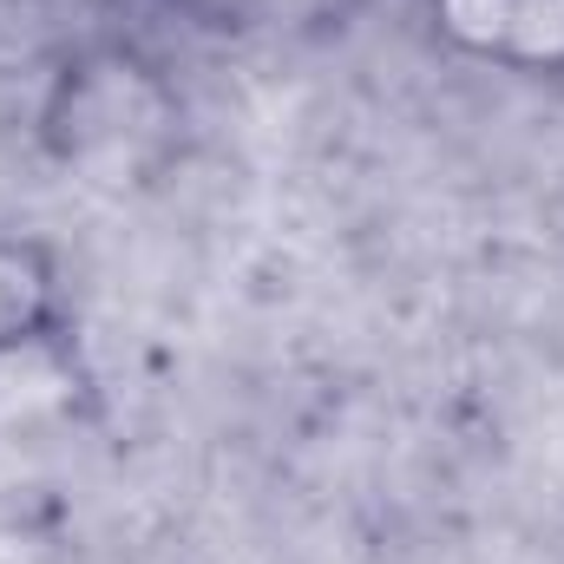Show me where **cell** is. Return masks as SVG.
I'll use <instances>...</instances> for the list:
<instances>
[{
	"instance_id": "cell-1",
	"label": "cell",
	"mask_w": 564,
	"mask_h": 564,
	"mask_svg": "<svg viewBox=\"0 0 564 564\" xmlns=\"http://www.w3.org/2000/svg\"><path fill=\"white\" fill-rule=\"evenodd\" d=\"M184 93L177 79L132 40H86L73 46L40 99V151L93 184V191H139L171 171L184 151Z\"/></svg>"
},
{
	"instance_id": "cell-2",
	"label": "cell",
	"mask_w": 564,
	"mask_h": 564,
	"mask_svg": "<svg viewBox=\"0 0 564 564\" xmlns=\"http://www.w3.org/2000/svg\"><path fill=\"white\" fill-rule=\"evenodd\" d=\"M426 26L453 59L564 79V0H426Z\"/></svg>"
},
{
	"instance_id": "cell-3",
	"label": "cell",
	"mask_w": 564,
	"mask_h": 564,
	"mask_svg": "<svg viewBox=\"0 0 564 564\" xmlns=\"http://www.w3.org/2000/svg\"><path fill=\"white\" fill-rule=\"evenodd\" d=\"M73 335V270L40 230L0 224V361L59 355Z\"/></svg>"
},
{
	"instance_id": "cell-4",
	"label": "cell",
	"mask_w": 564,
	"mask_h": 564,
	"mask_svg": "<svg viewBox=\"0 0 564 564\" xmlns=\"http://www.w3.org/2000/svg\"><path fill=\"white\" fill-rule=\"evenodd\" d=\"M0 564H73L66 519L53 506H0Z\"/></svg>"
},
{
	"instance_id": "cell-5",
	"label": "cell",
	"mask_w": 564,
	"mask_h": 564,
	"mask_svg": "<svg viewBox=\"0 0 564 564\" xmlns=\"http://www.w3.org/2000/svg\"><path fill=\"white\" fill-rule=\"evenodd\" d=\"M158 7H171L177 20H191V26H204V33H243V26H257L276 0H158Z\"/></svg>"
}]
</instances>
